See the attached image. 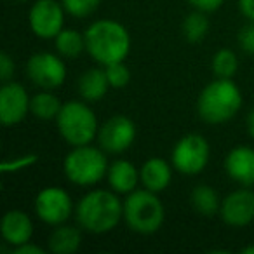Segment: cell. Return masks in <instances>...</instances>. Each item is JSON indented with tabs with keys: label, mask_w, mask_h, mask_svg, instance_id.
I'll return each mask as SVG.
<instances>
[{
	"label": "cell",
	"mask_w": 254,
	"mask_h": 254,
	"mask_svg": "<svg viewBox=\"0 0 254 254\" xmlns=\"http://www.w3.org/2000/svg\"><path fill=\"white\" fill-rule=\"evenodd\" d=\"M39 162V155L37 153H26V155H19L14 159H7L2 162L0 171L4 174H11V173H19V171H25L28 167L35 166Z\"/></svg>",
	"instance_id": "27"
},
{
	"label": "cell",
	"mask_w": 254,
	"mask_h": 254,
	"mask_svg": "<svg viewBox=\"0 0 254 254\" xmlns=\"http://www.w3.org/2000/svg\"><path fill=\"white\" fill-rule=\"evenodd\" d=\"M54 42H56V51L60 53V56L68 58V60H75L85 51V35H82L77 30L63 28L58 33Z\"/></svg>",
	"instance_id": "22"
},
{
	"label": "cell",
	"mask_w": 254,
	"mask_h": 254,
	"mask_svg": "<svg viewBox=\"0 0 254 254\" xmlns=\"http://www.w3.org/2000/svg\"><path fill=\"white\" fill-rule=\"evenodd\" d=\"M14 75V61L7 53L0 54V78L2 82H9Z\"/></svg>",
	"instance_id": "29"
},
{
	"label": "cell",
	"mask_w": 254,
	"mask_h": 254,
	"mask_svg": "<svg viewBox=\"0 0 254 254\" xmlns=\"http://www.w3.org/2000/svg\"><path fill=\"white\" fill-rule=\"evenodd\" d=\"M75 218L85 232L108 233L124 218V202L117 197V191L91 190L78 200Z\"/></svg>",
	"instance_id": "2"
},
{
	"label": "cell",
	"mask_w": 254,
	"mask_h": 254,
	"mask_svg": "<svg viewBox=\"0 0 254 254\" xmlns=\"http://www.w3.org/2000/svg\"><path fill=\"white\" fill-rule=\"evenodd\" d=\"M187 2L193 9H198V11L214 12V11H218V9L221 7L225 0H187Z\"/></svg>",
	"instance_id": "30"
},
{
	"label": "cell",
	"mask_w": 254,
	"mask_h": 254,
	"mask_svg": "<svg viewBox=\"0 0 254 254\" xmlns=\"http://www.w3.org/2000/svg\"><path fill=\"white\" fill-rule=\"evenodd\" d=\"M66 14L73 18H87L98 11L101 0H61Z\"/></svg>",
	"instance_id": "25"
},
{
	"label": "cell",
	"mask_w": 254,
	"mask_h": 254,
	"mask_svg": "<svg viewBox=\"0 0 254 254\" xmlns=\"http://www.w3.org/2000/svg\"><path fill=\"white\" fill-rule=\"evenodd\" d=\"M61 101L53 91H40L30 101V112L39 120H54L61 112Z\"/></svg>",
	"instance_id": "21"
},
{
	"label": "cell",
	"mask_w": 254,
	"mask_h": 254,
	"mask_svg": "<svg viewBox=\"0 0 254 254\" xmlns=\"http://www.w3.org/2000/svg\"><path fill=\"white\" fill-rule=\"evenodd\" d=\"M85 35V51L101 66L124 61L131 51V35L127 28L113 19H98L91 23Z\"/></svg>",
	"instance_id": "1"
},
{
	"label": "cell",
	"mask_w": 254,
	"mask_h": 254,
	"mask_svg": "<svg viewBox=\"0 0 254 254\" xmlns=\"http://www.w3.org/2000/svg\"><path fill=\"white\" fill-rule=\"evenodd\" d=\"M12 253L14 254H44V249L32 242H26V244H21V246L14 247Z\"/></svg>",
	"instance_id": "31"
},
{
	"label": "cell",
	"mask_w": 254,
	"mask_h": 254,
	"mask_svg": "<svg viewBox=\"0 0 254 254\" xmlns=\"http://www.w3.org/2000/svg\"><path fill=\"white\" fill-rule=\"evenodd\" d=\"M242 92L232 78H216L207 84L197 99V112L205 124H225L239 113Z\"/></svg>",
	"instance_id": "3"
},
{
	"label": "cell",
	"mask_w": 254,
	"mask_h": 254,
	"mask_svg": "<svg viewBox=\"0 0 254 254\" xmlns=\"http://www.w3.org/2000/svg\"><path fill=\"white\" fill-rule=\"evenodd\" d=\"M246 129H247V134L254 139V108L246 117Z\"/></svg>",
	"instance_id": "33"
},
{
	"label": "cell",
	"mask_w": 254,
	"mask_h": 254,
	"mask_svg": "<svg viewBox=\"0 0 254 254\" xmlns=\"http://www.w3.org/2000/svg\"><path fill=\"white\" fill-rule=\"evenodd\" d=\"M58 131L61 138L71 146L91 145L99 132L98 119L84 101H66L56 117Z\"/></svg>",
	"instance_id": "5"
},
{
	"label": "cell",
	"mask_w": 254,
	"mask_h": 254,
	"mask_svg": "<svg viewBox=\"0 0 254 254\" xmlns=\"http://www.w3.org/2000/svg\"><path fill=\"white\" fill-rule=\"evenodd\" d=\"M82 232L73 225H58L49 235V251L54 254H73L80 249Z\"/></svg>",
	"instance_id": "18"
},
{
	"label": "cell",
	"mask_w": 254,
	"mask_h": 254,
	"mask_svg": "<svg viewBox=\"0 0 254 254\" xmlns=\"http://www.w3.org/2000/svg\"><path fill=\"white\" fill-rule=\"evenodd\" d=\"M108 89V77H106V71L101 68H91L78 78V94L85 101H99L106 96Z\"/></svg>",
	"instance_id": "19"
},
{
	"label": "cell",
	"mask_w": 254,
	"mask_h": 254,
	"mask_svg": "<svg viewBox=\"0 0 254 254\" xmlns=\"http://www.w3.org/2000/svg\"><path fill=\"white\" fill-rule=\"evenodd\" d=\"M190 202L195 212L204 218H212L221 211V198H219L218 191L209 185L195 187L190 193Z\"/></svg>",
	"instance_id": "20"
},
{
	"label": "cell",
	"mask_w": 254,
	"mask_h": 254,
	"mask_svg": "<svg viewBox=\"0 0 254 254\" xmlns=\"http://www.w3.org/2000/svg\"><path fill=\"white\" fill-rule=\"evenodd\" d=\"M106 178H108L110 188H112L113 191H117V193H126V195L134 191L138 183L141 181L139 171L136 169L134 164L124 159H119L110 164Z\"/></svg>",
	"instance_id": "16"
},
{
	"label": "cell",
	"mask_w": 254,
	"mask_h": 254,
	"mask_svg": "<svg viewBox=\"0 0 254 254\" xmlns=\"http://www.w3.org/2000/svg\"><path fill=\"white\" fill-rule=\"evenodd\" d=\"M64 7L56 0H37L28 14L33 35L44 40L56 39L64 25Z\"/></svg>",
	"instance_id": "10"
},
{
	"label": "cell",
	"mask_w": 254,
	"mask_h": 254,
	"mask_svg": "<svg viewBox=\"0 0 254 254\" xmlns=\"http://www.w3.org/2000/svg\"><path fill=\"white\" fill-rule=\"evenodd\" d=\"M242 254H254V246H247L242 249Z\"/></svg>",
	"instance_id": "34"
},
{
	"label": "cell",
	"mask_w": 254,
	"mask_h": 254,
	"mask_svg": "<svg viewBox=\"0 0 254 254\" xmlns=\"http://www.w3.org/2000/svg\"><path fill=\"white\" fill-rule=\"evenodd\" d=\"M239 46L246 54H254V23L242 26L239 32Z\"/></svg>",
	"instance_id": "28"
},
{
	"label": "cell",
	"mask_w": 254,
	"mask_h": 254,
	"mask_svg": "<svg viewBox=\"0 0 254 254\" xmlns=\"http://www.w3.org/2000/svg\"><path fill=\"white\" fill-rule=\"evenodd\" d=\"M211 66L216 78H233V75L239 70V60L232 49H219L212 56Z\"/></svg>",
	"instance_id": "24"
},
{
	"label": "cell",
	"mask_w": 254,
	"mask_h": 254,
	"mask_svg": "<svg viewBox=\"0 0 254 254\" xmlns=\"http://www.w3.org/2000/svg\"><path fill=\"white\" fill-rule=\"evenodd\" d=\"M103 152H105L103 148L99 150L91 145L73 146L63 162L66 180L77 187H92L101 181L110 167Z\"/></svg>",
	"instance_id": "6"
},
{
	"label": "cell",
	"mask_w": 254,
	"mask_h": 254,
	"mask_svg": "<svg viewBox=\"0 0 254 254\" xmlns=\"http://www.w3.org/2000/svg\"><path fill=\"white\" fill-rule=\"evenodd\" d=\"M136 139V126L129 117L113 115L99 127L98 141L106 153H124Z\"/></svg>",
	"instance_id": "11"
},
{
	"label": "cell",
	"mask_w": 254,
	"mask_h": 254,
	"mask_svg": "<svg viewBox=\"0 0 254 254\" xmlns=\"http://www.w3.org/2000/svg\"><path fill=\"white\" fill-rule=\"evenodd\" d=\"M219 216L233 228H242L254 221V191L251 187H242L226 195L221 202Z\"/></svg>",
	"instance_id": "13"
},
{
	"label": "cell",
	"mask_w": 254,
	"mask_h": 254,
	"mask_svg": "<svg viewBox=\"0 0 254 254\" xmlns=\"http://www.w3.org/2000/svg\"><path fill=\"white\" fill-rule=\"evenodd\" d=\"M0 232H2L5 242L14 249V247L32 240L33 223L26 212L14 209V211H7L4 214L2 223H0Z\"/></svg>",
	"instance_id": "15"
},
{
	"label": "cell",
	"mask_w": 254,
	"mask_h": 254,
	"mask_svg": "<svg viewBox=\"0 0 254 254\" xmlns=\"http://www.w3.org/2000/svg\"><path fill=\"white\" fill-rule=\"evenodd\" d=\"M12 2H30V0H12Z\"/></svg>",
	"instance_id": "35"
},
{
	"label": "cell",
	"mask_w": 254,
	"mask_h": 254,
	"mask_svg": "<svg viewBox=\"0 0 254 254\" xmlns=\"http://www.w3.org/2000/svg\"><path fill=\"white\" fill-rule=\"evenodd\" d=\"M28 92L19 82H4L0 89V122L5 127L23 122L30 112Z\"/></svg>",
	"instance_id": "12"
},
{
	"label": "cell",
	"mask_w": 254,
	"mask_h": 254,
	"mask_svg": "<svg viewBox=\"0 0 254 254\" xmlns=\"http://www.w3.org/2000/svg\"><path fill=\"white\" fill-rule=\"evenodd\" d=\"M28 78L44 91H54L66 80V64L53 53H37L26 63Z\"/></svg>",
	"instance_id": "8"
},
{
	"label": "cell",
	"mask_w": 254,
	"mask_h": 254,
	"mask_svg": "<svg viewBox=\"0 0 254 254\" xmlns=\"http://www.w3.org/2000/svg\"><path fill=\"white\" fill-rule=\"evenodd\" d=\"M239 7L244 18L254 23V0H239Z\"/></svg>",
	"instance_id": "32"
},
{
	"label": "cell",
	"mask_w": 254,
	"mask_h": 254,
	"mask_svg": "<svg viewBox=\"0 0 254 254\" xmlns=\"http://www.w3.org/2000/svg\"><path fill=\"white\" fill-rule=\"evenodd\" d=\"M181 30H183V35H185V39H187L188 42H191V44L202 42V40L205 39V35H207V32H209L207 12L195 9L193 12H190V14L185 18Z\"/></svg>",
	"instance_id": "23"
},
{
	"label": "cell",
	"mask_w": 254,
	"mask_h": 254,
	"mask_svg": "<svg viewBox=\"0 0 254 254\" xmlns=\"http://www.w3.org/2000/svg\"><path fill=\"white\" fill-rule=\"evenodd\" d=\"M35 212L46 225L58 226L70 219L73 204L66 190L58 187H47L35 197Z\"/></svg>",
	"instance_id": "9"
},
{
	"label": "cell",
	"mask_w": 254,
	"mask_h": 254,
	"mask_svg": "<svg viewBox=\"0 0 254 254\" xmlns=\"http://www.w3.org/2000/svg\"><path fill=\"white\" fill-rule=\"evenodd\" d=\"M139 176H141V185L146 190L159 193L169 187L171 180H173V169L167 164V160L160 159V157H152L141 166Z\"/></svg>",
	"instance_id": "17"
},
{
	"label": "cell",
	"mask_w": 254,
	"mask_h": 254,
	"mask_svg": "<svg viewBox=\"0 0 254 254\" xmlns=\"http://www.w3.org/2000/svg\"><path fill=\"white\" fill-rule=\"evenodd\" d=\"M225 171L235 183L242 187L254 185V148L235 146L225 157Z\"/></svg>",
	"instance_id": "14"
},
{
	"label": "cell",
	"mask_w": 254,
	"mask_h": 254,
	"mask_svg": "<svg viewBox=\"0 0 254 254\" xmlns=\"http://www.w3.org/2000/svg\"><path fill=\"white\" fill-rule=\"evenodd\" d=\"M105 71H106V77H108L110 87L113 89L126 87L129 84V80H131V71H129V68L126 66L124 61L108 64V66H105Z\"/></svg>",
	"instance_id": "26"
},
{
	"label": "cell",
	"mask_w": 254,
	"mask_h": 254,
	"mask_svg": "<svg viewBox=\"0 0 254 254\" xmlns=\"http://www.w3.org/2000/svg\"><path fill=\"white\" fill-rule=\"evenodd\" d=\"M211 148L204 136L200 134H187L174 145L173 148V166L178 173L185 176H197L207 167Z\"/></svg>",
	"instance_id": "7"
},
{
	"label": "cell",
	"mask_w": 254,
	"mask_h": 254,
	"mask_svg": "<svg viewBox=\"0 0 254 254\" xmlns=\"http://www.w3.org/2000/svg\"><path fill=\"white\" fill-rule=\"evenodd\" d=\"M124 219L126 225L136 233L152 235L159 232L166 219V211L155 191L146 188L134 190L127 195L124 202Z\"/></svg>",
	"instance_id": "4"
}]
</instances>
